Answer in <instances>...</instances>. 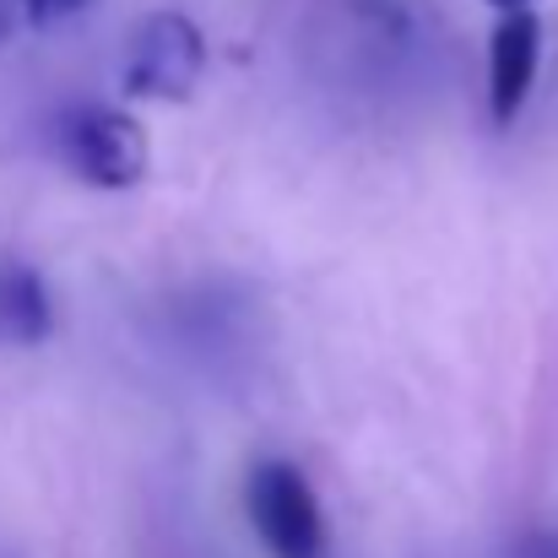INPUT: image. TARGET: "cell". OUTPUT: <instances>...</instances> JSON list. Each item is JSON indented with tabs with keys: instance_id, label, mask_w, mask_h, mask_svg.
<instances>
[{
	"instance_id": "2",
	"label": "cell",
	"mask_w": 558,
	"mask_h": 558,
	"mask_svg": "<svg viewBox=\"0 0 558 558\" xmlns=\"http://www.w3.org/2000/svg\"><path fill=\"white\" fill-rule=\"evenodd\" d=\"M206 71V38L180 11H153L136 38H131V65H125V93L131 98H158V104H185Z\"/></svg>"
},
{
	"instance_id": "1",
	"label": "cell",
	"mask_w": 558,
	"mask_h": 558,
	"mask_svg": "<svg viewBox=\"0 0 558 558\" xmlns=\"http://www.w3.org/2000/svg\"><path fill=\"white\" fill-rule=\"evenodd\" d=\"M244 510L271 558H320L326 554V510L315 488L304 483L299 466L288 461H260L244 483Z\"/></svg>"
},
{
	"instance_id": "7",
	"label": "cell",
	"mask_w": 558,
	"mask_h": 558,
	"mask_svg": "<svg viewBox=\"0 0 558 558\" xmlns=\"http://www.w3.org/2000/svg\"><path fill=\"white\" fill-rule=\"evenodd\" d=\"M510 558H558V532H537V537L515 543V554Z\"/></svg>"
},
{
	"instance_id": "4",
	"label": "cell",
	"mask_w": 558,
	"mask_h": 558,
	"mask_svg": "<svg viewBox=\"0 0 558 558\" xmlns=\"http://www.w3.org/2000/svg\"><path fill=\"white\" fill-rule=\"evenodd\" d=\"M537 60H543V22L532 16V5L505 11V22L488 38V114L499 125H510L532 98Z\"/></svg>"
},
{
	"instance_id": "9",
	"label": "cell",
	"mask_w": 558,
	"mask_h": 558,
	"mask_svg": "<svg viewBox=\"0 0 558 558\" xmlns=\"http://www.w3.org/2000/svg\"><path fill=\"white\" fill-rule=\"evenodd\" d=\"M488 5H499V11H515V5H532V0H488Z\"/></svg>"
},
{
	"instance_id": "6",
	"label": "cell",
	"mask_w": 558,
	"mask_h": 558,
	"mask_svg": "<svg viewBox=\"0 0 558 558\" xmlns=\"http://www.w3.org/2000/svg\"><path fill=\"white\" fill-rule=\"evenodd\" d=\"M22 11H27V22H38V27H49V22H65V16H76V11H87L93 0H16Z\"/></svg>"
},
{
	"instance_id": "8",
	"label": "cell",
	"mask_w": 558,
	"mask_h": 558,
	"mask_svg": "<svg viewBox=\"0 0 558 558\" xmlns=\"http://www.w3.org/2000/svg\"><path fill=\"white\" fill-rule=\"evenodd\" d=\"M11 33V0H0V38Z\"/></svg>"
},
{
	"instance_id": "3",
	"label": "cell",
	"mask_w": 558,
	"mask_h": 558,
	"mask_svg": "<svg viewBox=\"0 0 558 558\" xmlns=\"http://www.w3.org/2000/svg\"><path fill=\"white\" fill-rule=\"evenodd\" d=\"M65 163L98 190H131L147 174V131L120 109H71L60 120Z\"/></svg>"
},
{
	"instance_id": "5",
	"label": "cell",
	"mask_w": 558,
	"mask_h": 558,
	"mask_svg": "<svg viewBox=\"0 0 558 558\" xmlns=\"http://www.w3.org/2000/svg\"><path fill=\"white\" fill-rule=\"evenodd\" d=\"M0 320H5V331H11L16 342H44V337H49V326H54L49 293H44V282H38L27 266H16V271L0 282Z\"/></svg>"
}]
</instances>
